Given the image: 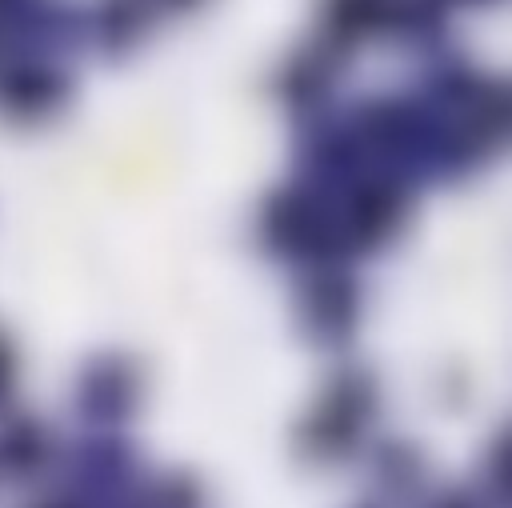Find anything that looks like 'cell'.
I'll list each match as a JSON object with an SVG mask.
<instances>
[{"instance_id":"1","label":"cell","mask_w":512,"mask_h":508,"mask_svg":"<svg viewBox=\"0 0 512 508\" xmlns=\"http://www.w3.org/2000/svg\"><path fill=\"white\" fill-rule=\"evenodd\" d=\"M60 96H64V80L40 64H20L0 84V104L16 120H36V116L52 112L60 104Z\"/></svg>"},{"instance_id":"2","label":"cell","mask_w":512,"mask_h":508,"mask_svg":"<svg viewBox=\"0 0 512 508\" xmlns=\"http://www.w3.org/2000/svg\"><path fill=\"white\" fill-rule=\"evenodd\" d=\"M388 16V0H328V32L332 40H352L364 28Z\"/></svg>"},{"instance_id":"3","label":"cell","mask_w":512,"mask_h":508,"mask_svg":"<svg viewBox=\"0 0 512 508\" xmlns=\"http://www.w3.org/2000/svg\"><path fill=\"white\" fill-rule=\"evenodd\" d=\"M168 4H172V8H192L196 0H168Z\"/></svg>"}]
</instances>
